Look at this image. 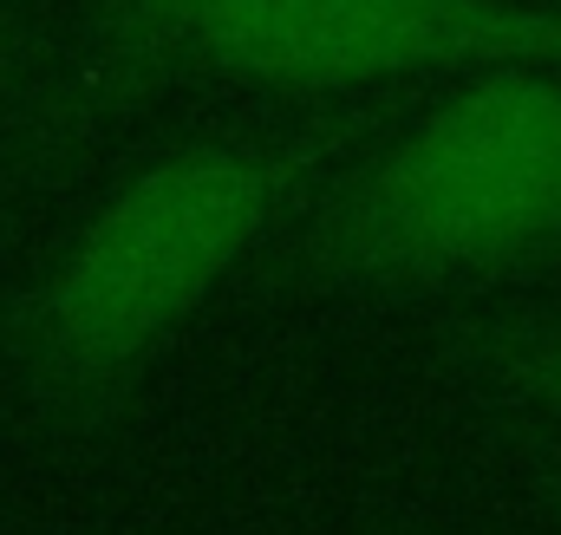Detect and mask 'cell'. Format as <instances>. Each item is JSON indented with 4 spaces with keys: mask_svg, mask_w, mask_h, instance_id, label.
<instances>
[{
    "mask_svg": "<svg viewBox=\"0 0 561 535\" xmlns=\"http://www.w3.org/2000/svg\"><path fill=\"white\" fill-rule=\"evenodd\" d=\"M340 132L190 137L131 170L7 314V360L59 431H105L163 346L249 268Z\"/></svg>",
    "mask_w": 561,
    "mask_h": 535,
    "instance_id": "1",
    "label": "cell"
},
{
    "mask_svg": "<svg viewBox=\"0 0 561 535\" xmlns=\"http://www.w3.org/2000/svg\"><path fill=\"white\" fill-rule=\"evenodd\" d=\"M542 262H561V72L503 66L340 170L275 268L313 294H437Z\"/></svg>",
    "mask_w": 561,
    "mask_h": 535,
    "instance_id": "2",
    "label": "cell"
},
{
    "mask_svg": "<svg viewBox=\"0 0 561 535\" xmlns=\"http://www.w3.org/2000/svg\"><path fill=\"white\" fill-rule=\"evenodd\" d=\"M105 66L118 79L209 72L262 92L561 72V0H150L105 20Z\"/></svg>",
    "mask_w": 561,
    "mask_h": 535,
    "instance_id": "3",
    "label": "cell"
},
{
    "mask_svg": "<svg viewBox=\"0 0 561 535\" xmlns=\"http://www.w3.org/2000/svg\"><path fill=\"white\" fill-rule=\"evenodd\" d=\"M437 340L457 366H470L483 386L510 405L536 411L561 431V314L503 307V314H444Z\"/></svg>",
    "mask_w": 561,
    "mask_h": 535,
    "instance_id": "4",
    "label": "cell"
},
{
    "mask_svg": "<svg viewBox=\"0 0 561 535\" xmlns=\"http://www.w3.org/2000/svg\"><path fill=\"white\" fill-rule=\"evenodd\" d=\"M20 72V0H0V92Z\"/></svg>",
    "mask_w": 561,
    "mask_h": 535,
    "instance_id": "5",
    "label": "cell"
},
{
    "mask_svg": "<svg viewBox=\"0 0 561 535\" xmlns=\"http://www.w3.org/2000/svg\"><path fill=\"white\" fill-rule=\"evenodd\" d=\"M542 497H549V510H556V523H561V464L542 470Z\"/></svg>",
    "mask_w": 561,
    "mask_h": 535,
    "instance_id": "6",
    "label": "cell"
},
{
    "mask_svg": "<svg viewBox=\"0 0 561 535\" xmlns=\"http://www.w3.org/2000/svg\"><path fill=\"white\" fill-rule=\"evenodd\" d=\"M138 7H150V0H105V20H118V13H138Z\"/></svg>",
    "mask_w": 561,
    "mask_h": 535,
    "instance_id": "7",
    "label": "cell"
}]
</instances>
